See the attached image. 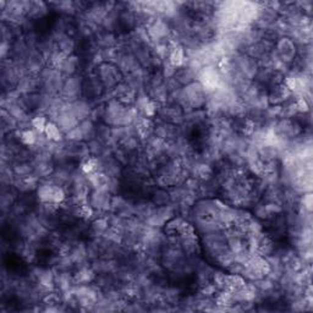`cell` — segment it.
Returning <instances> with one entry per match:
<instances>
[{
	"mask_svg": "<svg viewBox=\"0 0 313 313\" xmlns=\"http://www.w3.org/2000/svg\"><path fill=\"white\" fill-rule=\"evenodd\" d=\"M48 120L45 119V117L43 115H37L33 119H31V126L34 131L39 132V134H43L45 130V126H47Z\"/></svg>",
	"mask_w": 313,
	"mask_h": 313,
	"instance_id": "obj_6",
	"label": "cell"
},
{
	"mask_svg": "<svg viewBox=\"0 0 313 313\" xmlns=\"http://www.w3.org/2000/svg\"><path fill=\"white\" fill-rule=\"evenodd\" d=\"M277 59L282 63L288 64L295 59L296 47L293 39L283 37L277 42Z\"/></svg>",
	"mask_w": 313,
	"mask_h": 313,
	"instance_id": "obj_2",
	"label": "cell"
},
{
	"mask_svg": "<svg viewBox=\"0 0 313 313\" xmlns=\"http://www.w3.org/2000/svg\"><path fill=\"white\" fill-rule=\"evenodd\" d=\"M97 77L99 78L104 88H115L121 82L123 72L119 70L115 64L102 63L98 66Z\"/></svg>",
	"mask_w": 313,
	"mask_h": 313,
	"instance_id": "obj_1",
	"label": "cell"
},
{
	"mask_svg": "<svg viewBox=\"0 0 313 313\" xmlns=\"http://www.w3.org/2000/svg\"><path fill=\"white\" fill-rule=\"evenodd\" d=\"M77 64H78V59L76 58V56H74V55L67 56L65 60L63 61L61 66L59 67V71L67 77L74 76L75 72H76V70H77Z\"/></svg>",
	"mask_w": 313,
	"mask_h": 313,
	"instance_id": "obj_4",
	"label": "cell"
},
{
	"mask_svg": "<svg viewBox=\"0 0 313 313\" xmlns=\"http://www.w3.org/2000/svg\"><path fill=\"white\" fill-rule=\"evenodd\" d=\"M55 39L56 48L61 54H64L65 56L72 55L75 49V40L69 36V34H61V36L53 37Z\"/></svg>",
	"mask_w": 313,
	"mask_h": 313,
	"instance_id": "obj_3",
	"label": "cell"
},
{
	"mask_svg": "<svg viewBox=\"0 0 313 313\" xmlns=\"http://www.w3.org/2000/svg\"><path fill=\"white\" fill-rule=\"evenodd\" d=\"M44 135L49 141L53 142H61L63 141V132H61L59 126L53 121H48L47 126H45Z\"/></svg>",
	"mask_w": 313,
	"mask_h": 313,
	"instance_id": "obj_5",
	"label": "cell"
}]
</instances>
